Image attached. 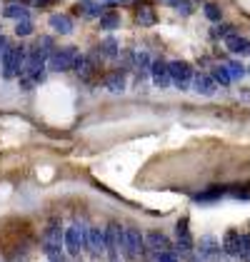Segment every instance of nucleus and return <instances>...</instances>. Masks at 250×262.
<instances>
[{"label": "nucleus", "mask_w": 250, "mask_h": 262, "mask_svg": "<svg viewBox=\"0 0 250 262\" xmlns=\"http://www.w3.org/2000/svg\"><path fill=\"white\" fill-rule=\"evenodd\" d=\"M118 252L123 262H135L143 257L145 252V232H140V227H123L118 225Z\"/></svg>", "instance_id": "f257e3e1"}, {"label": "nucleus", "mask_w": 250, "mask_h": 262, "mask_svg": "<svg viewBox=\"0 0 250 262\" xmlns=\"http://www.w3.org/2000/svg\"><path fill=\"white\" fill-rule=\"evenodd\" d=\"M62 232H65V227L60 225V220H50L45 225L40 235V247L48 262H68L65 247H62Z\"/></svg>", "instance_id": "f03ea898"}, {"label": "nucleus", "mask_w": 250, "mask_h": 262, "mask_svg": "<svg viewBox=\"0 0 250 262\" xmlns=\"http://www.w3.org/2000/svg\"><path fill=\"white\" fill-rule=\"evenodd\" d=\"M28 60V48L25 45H8V50L0 58V78L3 80H18Z\"/></svg>", "instance_id": "7ed1b4c3"}, {"label": "nucleus", "mask_w": 250, "mask_h": 262, "mask_svg": "<svg viewBox=\"0 0 250 262\" xmlns=\"http://www.w3.org/2000/svg\"><path fill=\"white\" fill-rule=\"evenodd\" d=\"M80 55V50L75 45H65V48H53L48 55V70L50 73H73L75 58Z\"/></svg>", "instance_id": "20e7f679"}, {"label": "nucleus", "mask_w": 250, "mask_h": 262, "mask_svg": "<svg viewBox=\"0 0 250 262\" xmlns=\"http://www.w3.org/2000/svg\"><path fill=\"white\" fill-rule=\"evenodd\" d=\"M175 252L178 257L183 260H190L195 255V240H193V232H190V220L187 217H180L175 222Z\"/></svg>", "instance_id": "39448f33"}, {"label": "nucleus", "mask_w": 250, "mask_h": 262, "mask_svg": "<svg viewBox=\"0 0 250 262\" xmlns=\"http://www.w3.org/2000/svg\"><path fill=\"white\" fill-rule=\"evenodd\" d=\"M173 247V240L168 237L165 232L160 230H148L145 232V252H143V260L145 262H155L165 250Z\"/></svg>", "instance_id": "423d86ee"}, {"label": "nucleus", "mask_w": 250, "mask_h": 262, "mask_svg": "<svg viewBox=\"0 0 250 262\" xmlns=\"http://www.w3.org/2000/svg\"><path fill=\"white\" fill-rule=\"evenodd\" d=\"M168 70H170V82L180 90V93H187L190 90V85H193V75H195V70H193V65L187 60H168Z\"/></svg>", "instance_id": "0eeeda50"}, {"label": "nucleus", "mask_w": 250, "mask_h": 262, "mask_svg": "<svg viewBox=\"0 0 250 262\" xmlns=\"http://www.w3.org/2000/svg\"><path fill=\"white\" fill-rule=\"evenodd\" d=\"M195 255L205 262H220L223 257V250H220V240L215 235H203L200 240L195 242Z\"/></svg>", "instance_id": "6e6552de"}, {"label": "nucleus", "mask_w": 250, "mask_h": 262, "mask_svg": "<svg viewBox=\"0 0 250 262\" xmlns=\"http://www.w3.org/2000/svg\"><path fill=\"white\" fill-rule=\"evenodd\" d=\"M62 247H65L68 260H80L83 257V242H80V227L78 225L65 227V232H62Z\"/></svg>", "instance_id": "1a4fd4ad"}, {"label": "nucleus", "mask_w": 250, "mask_h": 262, "mask_svg": "<svg viewBox=\"0 0 250 262\" xmlns=\"http://www.w3.org/2000/svg\"><path fill=\"white\" fill-rule=\"evenodd\" d=\"M93 260L105 257V227L100 225H90L88 227V250H85Z\"/></svg>", "instance_id": "9d476101"}, {"label": "nucleus", "mask_w": 250, "mask_h": 262, "mask_svg": "<svg viewBox=\"0 0 250 262\" xmlns=\"http://www.w3.org/2000/svg\"><path fill=\"white\" fill-rule=\"evenodd\" d=\"M220 250H223V255H228L233 260H240L243 257V232L228 230L220 240Z\"/></svg>", "instance_id": "9b49d317"}, {"label": "nucleus", "mask_w": 250, "mask_h": 262, "mask_svg": "<svg viewBox=\"0 0 250 262\" xmlns=\"http://www.w3.org/2000/svg\"><path fill=\"white\" fill-rule=\"evenodd\" d=\"M150 80H153L155 88H160V90H165V88L173 85V82H170V70H168L165 58H153V65H150Z\"/></svg>", "instance_id": "f8f14e48"}, {"label": "nucleus", "mask_w": 250, "mask_h": 262, "mask_svg": "<svg viewBox=\"0 0 250 262\" xmlns=\"http://www.w3.org/2000/svg\"><path fill=\"white\" fill-rule=\"evenodd\" d=\"M190 90H193L195 95L213 98V95L218 93V82L210 78V73H195V75H193V85H190Z\"/></svg>", "instance_id": "ddd939ff"}, {"label": "nucleus", "mask_w": 250, "mask_h": 262, "mask_svg": "<svg viewBox=\"0 0 250 262\" xmlns=\"http://www.w3.org/2000/svg\"><path fill=\"white\" fill-rule=\"evenodd\" d=\"M105 88H108L113 95H120V93H125V88H128V70H123V68L110 70V73L105 75Z\"/></svg>", "instance_id": "4468645a"}, {"label": "nucleus", "mask_w": 250, "mask_h": 262, "mask_svg": "<svg viewBox=\"0 0 250 262\" xmlns=\"http://www.w3.org/2000/svg\"><path fill=\"white\" fill-rule=\"evenodd\" d=\"M48 25H50V30L53 33H58V35H70L73 30H75V23L70 15H65V13H53L50 18H48Z\"/></svg>", "instance_id": "2eb2a0df"}, {"label": "nucleus", "mask_w": 250, "mask_h": 262, "mask_svg": "<svg viewBox=\"0 0 250 262\" xmlns=\"http://www.w3.org/2000/svg\"><path fill=\"white\" fill-rule=\"evenodd\" d=\"M225 48H228V53L238 55V58H250V40L243 38L240 33H233L230 38H225Z\"/></svg>", "instance_id": "dca6fc26"}, {"label": "nucleus", "mask_w": 250, "mask_h": 262, "mask_svg": "<svg viewBox=\"0 0 250 262\" xmlns=\"http://www.w3.org/2000/svg\"><path fill=\"white\" fill-rule=\"evenodd\" d=\"M150 65H153V55L148 53V50H140V53H135V80H138V85L145 80V78H150Z\"/></svg>", "instance_id": "f3484780"}, {"label": "nucleus", "mask_w": 250, "mask_h": 262, "mask_svg": "<svg viewBox=\"0 0 250 262\" xmlns=\"http://www.w3.org/2000/svg\"><path fill=\"white\" fill-rule=\"evenodd\" d=\"M3 15L8 18V20H30V10H28V5H23V3H8L5 8H3Z\"/></svg>", "instance_id": "a211bd4d"}, {"label": "nucleus", "mask_w": 250, "mask_h": 262, "mask_svg": "<svg viewBox=\"0 0 250 262\" xmlns=\"http://www.w3.org/2000/svg\"><path fill=\"white\" fill-rule=\"evenodd\" d=\"M98 48H100V53H103L105 60H120V42L115 40L113 35H108Z\"/></svg>", "instance_id": "6ab92c4d"}, {"label": "nucleus", "mask_w": 250, "mask_h": 262, "mask_svg": "<svg viewBox=\"0 0 250 262\" xmlns=\"http://www.w3.org/2000/svg\"><path fill=\"white\" fill-rule=\"evenodd\" d=\"M135 23L140 25V28H150V25H155L158 23V15H155V10L150 8V5H140L138 8V13H135Z\"/></svg>", "instance_id": "aec40b11"}, {"label": "nucleus", "mask_w": 250, "mask_h": 262, "mask_svg": "<svg viewBox=\"0 0 250 262\" xmlns=\"http://www.w3.org/2000/svg\"><path fill=\"white\" fill-rule=\"evenodd\" d=\"M225 195H228V187H210V190L198 192L193 200L195 202H215V200H220V198H225Z\"/></svg>", "instance_id": "412c9836"}, {"label": "nucleus", "mask_w": 250, "mask_h": 262, "mask_svg": "<svg viewBox=\"0 0 250 262\" xmlns=\"http://www.w3.org/2000/svg\"><path fill=\"white\" fill-rule=\"evenodd\" d=\"M210 78L218 82V85H223V88L233 85V78H230V73H228L225 65H213V68H210Z\"/></svg>", "instance_id": "4be33fe9"}, {"label": "nucleus", "mask_w": 250, "mask_h": 262, "mask_svg": "<svg viewBox=\"0 0 250 262\" xmlns=\"http://www.w3.org/2000/svg\"><path fill=\"white\" fill-rule=\"evenodd\" d=\"M203 15H205L210 23H215V25L223 23V10H220V5L213 3V0H205V3H203Z\"/></svg>", "instance_id": "5701e85b"}, {"label": "nucleus", "mask_w": 250, "mask_h": 262, "mask_svg": "<svg viewBox=\"0 0 250 262\" xmlns=\"http://www.w3.org/2000/svg\"><path fill=\"white\" fill-rule=\"evenodd\" d=\"M98 20H100V30L103 33H113V30L120 28V15L118 13H103Z\"/></svg>", "instance_id": "b1692460"}, {"label": "nucleus", "mask_w": 250, "mask_h": 262, "mask_svg": "<svg viewBox=\"0 0 250 262\" xmlns=\"http://www.w3.org/2000/svg\"><path fill=\"white\" fill-rule=\"evenodd\" d=\"M225 68H228V73H230L233 80H243V78L248 75V68H245L243 62H238V60H228L225 62Z\"/></svg>", "instance_id": "393cba45"}, {"label": "nucleus", "mask_w": 250, "mask_h": 262, "mask_svg": "<svg viewBox=\"0 0 250 262\" xmlns=\"http://www.w3.org/2000/svg\"><path fill=\"white\" fill-rule=\"evenodd\" d=\"M235 33V28L230 25V23H218L213 30H210V35L215 38V40H225V38H230Z\"/></svg>", "instance_id": "a878e982"}, {"label": "nucleus", "mask_w": 250, "mask_h": 262, "mask_svg": "<svg viewBox=\"0 0 250 262\" xmlns=\"http://www.w3.org/2000/svg\"><path fill=\"white\" fill-rule=\"evenodd\" d=\"M83 13L88 15V18H100L105 10L100 3H93V0H83Z\"/></svg>", "instance_id": "bb28decb"}, {"label": "nucleus", "mask_w": 250, "mask_h": 262, "mask_svg": "<svg viewBox=\"0 0 250 262\" xmlns=\"http://www.w3.org/2000/svg\"><path fill=\"white\" fill-rule=\"evenodd\" d=\"M33 33H35L33 20H18L15 23V35H18V38H28V35H33Z\"/></svg>", "instance_id": "cd10ccee"}, {"label": "nucleus", "mask_w": 250, "mask_h": 262, "mask_svg": "<svg viewBox=\"0 0 250 262\" xmlns=\"http://www.w3.org/2000/svg\"><path fill=\"white\" fill-rule=\"evenodd\" d=\"M175 10H178V15L187 18V15H193V3H190V0H180V3L175 5Z\"/></svg>", "instance_id": "c85d7f7f"}, {"label": "nucleus", "mask_w": 250, "mask_h": 262, "mask_svg": "<svg viewBox=\"0 0 250 262\" xmlns=\"http://www.w3.org/2000/svg\"><path fill=\"white\" fill-rule=\"evenodd\" d=\"M155 262H180L178 252H175V245H173L170 250H165V252H163V255H160V257H158Z\"/></svg>", "instance_id": "c756f323"}, {"label": "nucleus", "mask_w": 250, "mask_h": 262, "mask_svg": "<svg viewBox=\"0 0 250 262\" xmlns=\"http://www.w3.org/2000/svg\"><path fill=\"white\" fill-rule=\"evenodd\" d=\"M35 8H50V5H55L58 0H30Z\"/></svg>", "instance_id": "7c9ffc66"}, {"label": "nucleus", "mask_w": 250, "mask_h": 262, "mask_svg": "<svg viewBox=\"0 0 250 262\" xmlns=\"http://www.w3.org/2000/svg\"><path fill=\"white\" fill-rule=\"evenodd\" d=\"M160 3H163V5H170V8H175L180 0H160Z\"/></svg>", "instance_id": "2f4dec72"}, {"label": "nucleus", "mask_w": 250, "mask_h": 262, "mask_svg": "<svg viewBox=\"0 0 250 262\" xmlns=\"http://www.w3.org/2000/svg\"><path fill=\"white\" fill-rule=\"evenodd\" d=\"M240 93H243V100H250V88H243Z\"/></svg>", "instance_id": "473e14b6"}, {"label": "nucleus", "mask_w": 250, "mask_h": 262, "mask_svg": "<svg viewBox=\"0 0 250 262\" xmlns=\"http://www.w3.org/2000/svg\"><path fill=\"white\" fill-rule=\"evenodd\" d=\"M187 262H205V260H200L198 255H193V257H190V260H187Z\"/></svg>", "instance_id": "72a5a7b5"}, {"label": "nucleus", "mask_w": 250, "mask_h": 262, "mask_svg": "<svg viewBox=\"0 0 250 262\" xmlns=\"http://www.w3.org/2000/svg\"><path fill=\"white\" fill-rule=\"evenodd\" d=\"M13 3H23V5H25V3H30V0H13Z\"/></svg>", "instance_id": "f704fd0d"}, {"label": "nucleus", "mask_w": 250, "mask_h": 262, "mask_svg": "<svg viewBox=\"0 0 250 262\" xmlns=\"http://www.w3.org/2000/svg\"><path fill=\"white\" fill-rule=\"evenodd\" d=\"M248 75H250V65H248Z\"/></svg>", "instance_id": "c9c22d12"}, {"label": "nucleus", "mask_w": 250, "mask_h": 262, "mask_svg": "<svg viewBox=\"0 0 250 262\" xmlns=\"http://www.w3.org/2000/svg\"><path fill=\"white\" fill-rule=\"evenodd\" d=\"M203 3H205V0H203Z\"/></svg>", "instance_id": "e433bc0d"}, {"label": "nucleus", "mask_w": 250, "mask_h": 262, "mask_svg": "<svg viewBox=\"0 0 250 262\" xmlns=\"http://www.w3.org/2000/svg\"><path fill=\"white\" fill-rule=\"evenodd\" d=\"M118 3H120V0H118Z\"/></svg>", "instance_id": "4c0bfd02"}, {"label": "nucleus", "mask_w": 250, "mask_h": 262, "mask_svg": "<svg viewBox=\"0 0 250 262\" xmlns=\"http://www.w3.org/2000/svg\"><path fill=\"white\" fill-rule=\"evenodd\" d=\"M0 33H3V30H0Z\"/></svg>", "instance_id": "58836bf2"}]
</instances>
